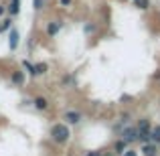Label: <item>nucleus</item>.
I'll return each mask as SVG.
<instances>
[{"label":"nucleus","instance_id":"f257e3e1","mask_svg":"<svg viewBox=\"0 0 160 156\" xmlns=\"http://www.w3.org/2000/svg\"><path fill=\"white\" fill-rule=\"evenodd\" d=\"M49 136H51V140L55 142V144H59V146L67 144V142L71 140V128H69V124H53L51 130H49Z\"/></svg>","mask_w":160,"mask_h":156},{"label":"nucleus","instance_id":"f03ea898","mask_svg":"<svg viewBox=\"0 0 160 156\" xmlns=\"http://www.w3.org/2000/svg\"><path fill=\"white\" fill-rule=\"evenodd\" d=\"M136 128H138V140H140L142 144H146V142H152V128H154V126L150 124L148 118H140Z\"/></svg>","mask_w":160,"mask_h":156},{"label":"nucleus","instance_id":"7ed1b4c3","mask_svg":"<svg viewBox=\"0 0 160 156\" xmlns=\"http://www.w3.org/2000/svg\"><path fill=\"white\" fill-rule=\"evenodd\" d=\"M63 120H65V124L75 126V124H79V122L83 120V113L77 112V109H65V113H63Z\"/></svg>","mask_w":160,"mask_h":156},{"label":"nucleus","instance_id":"20e7f679","mask_svg":"<svg viewBox=\"0 0 160 156\" xmlns=\"http://www.w3.org/2000/svg\"><path fill=\"white\" fill-rule=\"evenodd\" d=\"M122 140L126 142V144H132V142L138 140V128L136 126H128V128L122 132Z\"/></svg>","mask_w":160,"mask_h":156},{"label":"nucleus","instance_id":"39448f33","mask_svg":"<svg viewBox=\"0 0 160 156\" xmlns=\"http://www.w3.org/2000/svg\"><path fill=\"white\" fill-rule=\"evenodd\" d=\"M24 71L22 69H16V71H12V75H10V81H12V85L14 87H20V85H24Z\"/></svg>","mask_w":160,"mask_h":156},{"label":"nucleus","instance_id":"423d86ee","mask_svg":"<svg viewBox=\"0 0 160 156\" xmlns=\"http://www.w3.org/2000/svg\"><path fill=\"white\" fill-rule=\"evenodd\" d=\"M18 41H20L18 31H16V28H10V35H8V49H10V51H16Z\"/></svg>","mask_w":160,"mask_h":156},{"label":"nucleus","instance_id":"0eeeda50","mask_svg":"<svg viewBox=\"0 0 160 156\" xmlns=\"http://www.w3.org/2000/svg\"><path fill=\"white\" fill-rule=\"evenodd\" d=\"M140 152L144 156H158V144H154V142H146V144H142Z\"/></svg>","mask_w":160,"mask_h":156},{"label":"nucleus","instance_id":"6e6552de","mask_svg":"<svg viewBox=\"0 0 160 156\" xmlns=\"http://www.w3.org/2000/svg\"><path fill=\"white\" fill-rule=\"evenodd\" d=\"M61 27H63L61 20H51V23H47V28H45V33H47L49 37H55L59 31H61Z\"/></svg>","mask_w":160,"mask_h":156},{"label":"nucleus","instance_id":"1a4fd4ad","mask_svg":"<svg viewBox=\"0 0 160 156\" xmlns=\"http://www.w3.org/2000/svg\"><path fill=\"white\" fill-rule=\"evenodd\" d=\"M32 105H35V109H39V112H45V109L49 108V99L43 98V95H37V98L32 99Z\"/></svg>","mask_w":160,"mask_h":156},{"label":"nucleus","instance_id":"9d476101","mask_svg":"<svg viewBox=\"0 0 160 156\" xmlns=\"http://www.w3.org/2000/svg\"><path fill=\"white\" fill-rule=\"evenodd\" d=\"M49 71V63L41 61V63H35V73H32V77H41V75H45Z\"/></svg>","mask_w":160,"mask_h":156},{"label":"nucleus","instance_id":"9b49d317","mask_svg":"<svg viewBox=\"0 0 160 156\" xmlns=\"http://www.w3.org/2000/svg\"><path fill=\"white\" fill-rule=\"evenodd\" d=\"M18 12H20V0H10V4H8V14L16 16Z\"/></svg>","mask_w":160,"mask_h":156},{"label":"nucleus","instance_id":"f8f14e48","mask_svg":"<svg viewBox=\"0 0 160 156\" xmlns=\"http://www.w3.org/2000/svg\"><path fill=\"white\" fill-rule=\"evenodd\" d=\"M132 4L136 8H140V10H148V8L152 6V2H150V0H132Z\"/></svg>","mask_w":160,"mask_h":156},{"label":"nucleus","instance_id":"ddd939ff","mask_svg":"<svg viewBox=\"0 0 160 156\" xmlns=\"http://www.w3.org/2000/svg\"><path fill=\"white\" fill-rule=\"evenodd\" d=\"M126 146H128V144H126V142H124V140L120 138V140H118L116 144H113V152H116V154H124L126 150H128Z\"/></svg>","mask_w":160,"mask_h":156},{"label":"nucleus","instance_id":"4468645a","mask_svg":"<svg viewBox=\"0 0 160 156\" xmlns=\"http://www.w3.org/2000/svg\"><path fill=\"white\" fill-rule=\"evenodd\" d=\"M8 28H12V18H2V23H0V33L8 31Z\"/></svg>","mask_w":160,"mask_h":156},{"label":"nucleus","instance_id":"2eb2a0df","mask_svg":"<svg viewBox=\"0 0 160 156\" xmlns=\"http://www.w3.org/2000/svg\"><path fill=\"white\" fill-rule=\"evenodd\" d=\"M152 142L154 144H160V126H154L152 128Z\"/></svg>","mask_w":160,"mask_h":156},{"label":"nucleus","instance_id":"dca6fc26","mask_svg":"<svg viewBox=\"0 0 160 156\" xmlns=\"http://www.w3.org/2000/svg\"><path fill=\"white\" fill-rule=\"evenodd\" d=\"M32 8H35V10H43L45 8V0H32Z\"/></svg>","mask_w":160,"mask_h":156},{"label":"nucleus","instance_id":"f3484780","mask_svg":"<svg viewBox=\"0 0 160 156\" xmlns=\"http://www.w3.org/2000/svg\"><path fill=\"white\" fill-rule=\"evenodd\" d=\"M22 69H27L28 73H35V65H32V63H28V61H22Z\"/></svg>","mask_w":160,"mask_h":156},{"label":"nucleus","instance_id":"a211bd4d","mask_svg":"<svg viewBox=\"0 0 160 156\" xmlns=\"http://www.w3.org/2000/svg\"><path fill=\"white\" fill-rule=\"evenodd\" d=\"M122 156H138V150H134V148H128Z\"/></svg>","mask_w":160,"mask_h":156},{"label":"nucleus","instance_id":"6ab92c4d","mask_svg":"<svg viewBox=\"0 0 160 156\" xmlns=\"http://www.w3.org/2000/svg\"><path fill=\"white\" fill-rule=\"evenodd\" d=\"M71 4H73V0H59V6H63V8L71 6Z\"/></svg>","mask_w":160,"mask_h":156},{"label":"nucleus","instance_id":"aec40b11","mask_svg":"<svg viewBox=\"0 0 160 156\" xmlns=\"http://www.w3.org/2000/svg\"><path fill=\"white\" fill-rule=\"evenodd\" d=\"M83 156H103V152H102V150H91V152H87Z\"/></svg>","mask_w":160,"mask_h":156},{"label":"nucleus","instance_id":"412c9836","mask_svg":"<svg viewBox=\"0 0 160 156\" xmlns=\"http://www.w3.org/2000/svg\"><path fill=\"white\" fill-rule=\"evenodd\" d=\"M61 83H63V85H69V83H71V75H63Z\"/></svg>","mask_w":160,"mask_h":156},{"label":"nucleus","instance_id":"4be33fe9","mask_svg":"<svg viewBox=\"0 0 160 156\" xmlns=\"http://www.w3.org/2000/svg\"><path fill=\"white\" fill-rule=\"evenodd\" d=\"M128 120H130V113H122V116H120V122H122V124H128Z\"/></svg>","mask_w":160,"mask_h":156},{"label":"nucleus","instance_id":"5701e85b","mask_svg":"<svg viewBox=\"0 0 160 156\" xmlns=\"http://www.w3.org/2000/svg\"><path fill=\"white\" fill-rule=\"evenodd\" d=\"M6 12H8V8H6V6H4V4H0V18H2V16H4V14H6Z\"/></svg>","mask_w":160,"mask_h":156},{"label":"nucleus","instance_id":"b1692460","mask_svg":"<svg viewBox=\"0 0 160 156\" xmlns=\"http://www.w3.org/2000/svg\"><path fill=\"white\" fill-rule=\"evenodd\" d=\"M93 28H95L93 24H87V27H85V33H91V31H93Z\"/></svg>","mask_w":160,"mask_h":156}]
</instances>
